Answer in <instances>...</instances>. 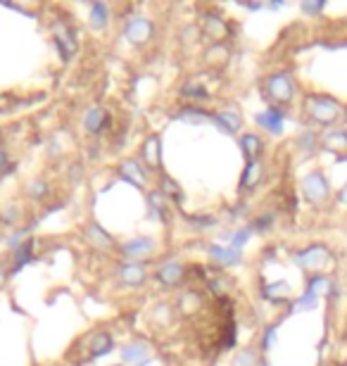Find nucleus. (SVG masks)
<instances>
[{
    "label": "nucleus",
    "instance_id": "cd10ccee",
    "mask_svg": "<svg viewBox=\"0 0 347 366\" xmlns=\"http://www.w3.org/2000/svg\"><path fill=\"white\" fill-rule=\"evenodd\" d=\"M321 8H324V3H316V5H304V10H307V12H319Z\"/></svg>",
    "mask_w": 347,
    "mask_h": 366
},
{
    "label": "nucleus",
    "instance_id": "2eb2a0df",
    "mask_svg": "<svg viewBox=\"0 0 347 366\" xmlns=\"http://www.w3.org/2000/svg\"><path fill=\"white\" fill-rule=\"evenodd\" d=\"M110 350H112V335L105 333V331L95 333V335H93V345H91V357L98 359V357L107 355Z\"/></svg>",
    "mask_w": 347,
    "mask_h": 366
},
{
    "label": "nucleus",
    "instance_id": "4be33fe9",
    "mask_svg": "<svg viewBox=\"0 0 347 366\" xmlns=\"http://www.w3.org/2000/svg\"><path fill=\"white\" fill-rule=\"evenodd\" d=\"M29 260H31V243L24 245V248H20V252H17V260H15V272L17 269H22L24 264H27Z\"/></svg>",
    "mask_w": 347,
    "mask_h": 366
},
{
    "label": "nucleus",
    "instance_id": "dca6fc26",
    "mask_svg": "<svg viewBox=\"0 0 347 366\" xmlns=\"http://www.w3.org/2000/svg\"><path fill=\"white\" fill-rule=\"evenodd\" d=\"M143 160H146L150 167H160V138L157 136L146 141V146H143Z\"/></svg>",
    "mask_w": 347,
    "mask_h": 366
},
{
    "label": "nucleus",
    "instance_id": "bb28decb",
    "mask_svg": "<svg viewBox=\"0 0 347 366\" xmlns=\"http://www.w3.org/2000/svg\"><path fill=\"white\" fill-rule=\"evenodd\" d=\"M5 167H8V153L0 150V171H5Z\"/></svg>",
    "mask_w": 347,
    "mask_h": 366
},
{
    "label": "nucleus",
    "instance_id": "9b49d317",
    "mask_svg": "<svg viewBox=\"0 0 347 366\" xmlns=\"http://www.w3.org/2000/svg\"><path fill=\"white\" fill-rule=\"evenodd\" d=\"M107 124V112L100 110V107H93V110L86 112V117H83V126H86L88 134H98L100 129Z\"/></svg>",
    "mask_w": 347,
    "mask_h": 366
},
{
    "label": "nucleus",
    "instance_id": "1a4fd4ad",
    "mask_svg": "<svg viewBox=\"0 0 347 366\" xmlns=\"http://www.w3.org/2000/svg\"><path fill=\"white\" fill-rule=\"evenodd\" d=\"M153 250H155V243L150 241V238H134V241L122 245V252L127 257H131V260H139V257L150 255Z\"/></svg>",
    "mask_w": 347,
    "mask_h": 366
},
{
    "label": "nucleus",
    "instance_id": "393cba45",
    "mask_svg": "<svg viewBox=\"0 0 347 366\" xmlns=\"http://www.w3.org/2000/svg\"><path fill=\"white\" fill-rule=\"evenodd\" d=\"M248 238H250V229H243L241 233H238V236L236 238H233V248H241V245L245 243V241H248Z\"/></svg>",
    "mask_w": 347,
    "mask_h": 366
},
{
    "label": "nucleus",
    "instance_id": "412c9836",
    "mask_svg": "<svg viewBox=\"0 0 347 366\" xmlns=\"http://www.w3.org/2000/svg\"><path fill=\"white\" fill-rule=\"evenodd\" d=\"M233 366H257V352L255 350H243L241 355L233 359Z\"/></svg>",
    "mask_w": 347,
    "mask_h": 366
},
{
    "label": "nucleus",
    "instance_id": "39448f33",
    "mask_svg": "<svg viewBox=\"0 0 347 366\" xmlns=\"http://www.w3.org/2000/svg\"><path fill=\"white\" fill-rule=\"evenodd\" d=\"M119 279L124 286H141L146 281V267L141 262H127L119 267Z\"/></svg>",
    "mask_w": 347,
    "mask_h": 366
},
{
    "label": "nucleus",
    "instance_id": "a878e982",
    "mask_svg": "<svg viewBox=\"0 0 347 366\" xmlns=\"http://www.w3.org/2000/svg\"><path fill=\"white\" fill-rule=\"evenodd\" d=\"M274 333H276V328H269V331L264 333V340H262V347H271V343H274Z\"/></svg>",
    "mask_w": 347,
    "mask_h": 366
},
{
    "label": "nucleus",
    "instance_id": "f3484780",
    "mask_svg": "<svg viewBox=\"0 0 347 366\" xmlns=\"http://www.w3.org/2000/svg\"><path fill=\"white\" fill-rule=\"evenodd\" d=\"M241 146L245 150V157H248L250 162H255V157L260 155V150H262V141L255 134H245L243 141H241Z\"/></svg>",
    "mask_w": 347,
    "mask_h": 366
},
{
    "label": "nucleus",
    "instance_id": "b1692460",
    "mask_svg": "<svg viewBox=\"0 0 347 366\" xmlns=\"http://www.w3.org/2000/svg\"><path fill=\"white\" fill-rule=\"evenodd\" d=\"M278 293H288V283L269 286L267 290H264V295H267V297H271V300H278Z\"/></svg>",
    "mask_w": 347,
    "mask_h": 366
},
{
    "label": "nucleus",
    "instance_id": "6ab92c4d",
    "mask_svg": "<svg viewBox=\"0 0 347 366\" xmlns=\"http://www.w3.org/2000/svg\"><path fill=\"white\" fill-rule=\"evenodd\" d=\"M91 24L93 29H103L107 24V5L103 3H95L93 10H91Z\"/></svg>",
    "mask_w": 347,
    "mask_h": 366
},
{
    "label": "nucleus",
    "instance_id": "0eeeda50",
    "mask_svg": "<svg viewBox=\"0 0 347 366\" xmlns=\"http://www.w3.org/2000/svg\"><path fill=\"white\" fill-rule=\"evenodd\" d=\"M328 252L324 248H307V250H300L295 255V262L300 264L304 269H319L321 264L326 262Z\"/></svg>",
    "mask_w": 347,
    "mask_h": 366
},
{
    "label": "nucleus",
    "instance_id": "4468645a",
    "mask_svg": "<svg viewBox=\"0 0 347 366\" xmlns=\"http://www.w3.org/2000/svg\"><path fill=\"white\" fill-rule=\"evenodd\" d=\"M178 307H181L185 314H195V311H200V307H205V300H202V295L197 290H188L181 295Z\"/></svg>",
    "mask_w": 347,
    "mask_h": 366
},
{
    "label": "nucleus",
    "instance_id": "423d86ee",
    "mask_svg": "<svg viewBox=\"0 0 347 366\" xmlns=\"http://www.w3.org/2000/svg\"><path fill=\"white\" fill-rule=\"evenodd\" d=\"M283 112L276 110V107H269L267 112H262L260 117H257V124L262 126V129H267L269 134L278 136L281 131H283Z\"/></svg>",
    "mask_w": 347,
    "mask_h": 366
},
{
    "label": "nucleus",
    "instance_id": "f257e3e1",
    "mask_svg": "<svg viewBox=\"0 0 347 366\" xmlns=\"http://www.w3.org/2000/svg\"><path fill=\"white\" fill-rule=\"evenodd\" d=\"M307 112H309V117L316 119V122L331 124V122H336L340 115V105L333 98H326V95H312L307 103Z\"/></svg>",
    "mask_w": 347,
    "mask_h": 366
},
{
    "label": "nucleus",
    "instance_id": "ddd939ff",
    "mask_svg": "<svg viewBox=\"0 0 347 366\" xmlns=\"http://www.w3.org/2000/svg\"><path fill=\"white\" fill-rule=\"evenodd\" d=\"M119 174H122L124 178H129V181H134L136 185H143L146 183V174H143L141 164L136 160H127L122 167H119Z\"/></svg>",
    "mask_w": 347,
    "mask_h": 366
},
{
    "label": "nucleus",
    "instance_id": "5701e85b",
    "mask_svg": "<svg viewBox=\"0 0 347 366\" xmlns=\"http://www.w3.org/2000/svg\"><path fill=\"white\" fill-rule=\"evenodd\" d=\"M183 93L193 95V100H205L207 98V91L202 86H197V83H188V86L183 88Z\"/></svg>",
    "mask_w": 347,
    "mask_h": 366
},
{
    "label": "nucleus",
    "instance_id": "a211bd4d",
    "mask_svg": "<svg viewBox=\"0 0 347 366\" xmlns=\"http://www.w3.org/2000/svg\"><path fill=\"white\" fill-rule=\"evenodd\" d=\"M88 236H91V241L95 243V248H110L112 245V238L107 236L100 226H88Z\"/></svg>",
    "mask_w": 347,
    "mask_h": 366
},
{
    "label": "nucleus",
    "instance_id": "aec40b11",
    "mask_svg": "<svg viewBox=\"0 0 347 366\" xmlns=\"http://www.w3.org/2000/svg\"><path fill=\"white\" fill-rule=\"evenodd\" d=\"M260 174H262L260 162H248V169H245V176H243V185L253 188V185L260 181Z\"/></svg>",
    "mask_w": 347,
    "mask_h": 366
},
{
    "label": "nucleus",
    "instance_id": "f03ea898",
    "mask_svg": "<svg viewBox=\"0 0 347 366\" xmlns=\"http://www.w3.org/2000/svg\"><path fill=\"white\" fill-rule=\"evenodd\" d=\"M267 93H269V98L276 100V103H290V100H292V93H295V86H292L290 74L281 71V74L269 76V81H267Z\"/></svg>",
    "mask_w": 347,
    "mask_h": 366
},
{
    "label": "nucleus",
    "instance_id": "9d476101",
    "mask_svg": "<svg viewBox=\"0 0 347 366\" xmlns=\"http://www.w3.org/2000/svg\"><path fill=\"white\" fill-rule=\"evenodd\" d=\"M209 255H212L219 264H224V267H233V264L241 262V250H236V248H221V245H212V248H209Z\"/></svg>",
    "mask_w": 347,
    "mask_h": 366
},
{
    "label": "nucleus",
    "instance_id": "f8f14e48",
    "mask_svg": "<svg viewBox=\"0 0 347 366\" xmlns=\"http://www.w3.org/2000/svg\"><path fill=\"white\" fill-rule=\"evenodd\" d=\"M124 364H146L148 359V347L143 343H131L122 350Z\"/></svg>",
    "mask_w": 347,
    "mask_h": 366
},
{
    "label": "nucleus",
    "instance_id": "6e6552de",
    "mask_svg": "<svg viewBox=\"0 0 347 366\" xmlns=\"http://www.w3.org/2000/svg\"><path fill=\"white\" fill-rule=\"evenodd\" d=\"M183 274H185V269L178 262H167V264L160 267L157 279L162 281L167 288H174V286H178L183 281Z\"/></svg>",
    "mask_w": 347,
    "mask_h": 366
},
{
    "label": "nucleus",
    "instance_id": "20e7f679",
    "mask_svg": "<svg viewBox=\"0 0 347 366\" xmlns=\"http://www.w3.org/2000/svg\"><path fill=\"white\" fill-rule=\"evenodd\" d=\"M302 190H304V195H307V200L324 202L328 197V183H326L324 174H321V171L309 174V176L302 181Z\"/></svg>",
    "mask_w": 347,
    "mask_h": 366
},
{
    "label": "nucleus",
    "instance_id": "7ed1b4c3",
    "mask_svg": "<svg viewBox=\"0 0 347 366\" xmlns=\"http://www.w3.org/2000/svg\"><path fill=\"white\" fill-rule=\"evenodd\" d=\"M155 31L153 22L146 20V17H131V20L127 22V29H124V34H127V38L131 41V43L136 45H143L150 41V36Z\"/></svg>",
    "mask_w": 347,
    "mask_h": 366
}]
</instances>
